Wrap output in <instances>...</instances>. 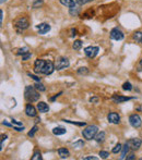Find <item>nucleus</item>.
Returning <instances> with one entry per match:
<instances>
[{
	"label": "nucleus",
	"instance_id": "4be33fe9",
	"mask_svg": "<svg viewBox=\"0 0 142 160\" xmlns=\"http://www.w3.org/2000/svg\"><path fill=\"white\" fill-rule=\"evenodd\" d=\"M81 47H82V42L81 40H74V43L72 44V48L74 49V50H80L81 49Z\"/></svg>",
	"mask_w": 142,
	"mask_h": 160
},
{
	"label": "nucleus",
	"instance_id": "c9c22d12",
	"mask_svg": "<svg viewBox=\"0 0 142 160\" xmlns=\"http://www.w3.org/2000/svg\"><path fill=\"white\" fill-rule=\"evenodd\" d=\"M7 137H8V136H7L6 134L1 135V147H0V150H2V149H3V142L7 140Z\"/></svg>",
	"mask_w": 142,
	"mask_h": 160
},
{
	"label": "nucleus",
	"instance_id": "72a5a7b5",
	"mask_svg": "<svg viewBox=\"0 0 142 160\" xmlns=\"http://www.w3.org/2000/svg\"><path fill=\"white\" fill-rule=\"evenodd\" d=\"M31 57H32V54L28 51V52H26V54H24L22 56V60L23 61H26V60H28V59H30Z\"/></svg>",
	"mask_w": 142,
	"mask_h": 160
},
{
	"label": "nucleus",
	"instance_id": "9b49d317",
	"mask_svg": "<svg viewBox=\"0 0 142 160\" xmlns=\"http://www.w3.org/2000/svg\"><path fill=\"white\" fill-rule=\"evenodd\" d=\"M107 120L111 124H119L120 122V115L116 112H111L107 115Z\"/></svg>",
	"mask_w": 142,
	"mask_h": 160
},
{
	"label": "nucleus",
	"instance_id": "aec40b11",
	"mask_svg": "<svg viewBox=\"0 0 142 160\" xmlns=\"http://www.w3.org/2000/svg\"><path fill=\"white\" fill-rule=\"evenodd\" d=\"M67 133V130L63 129V128H55L53 129V134L57 135V136H59V135H63Z\"/></svg>",
	"mask_w": 142,
	"mask_h": 160
},
{
	"label": "nucleus",
	"instance_id": "bb28decb",
	"mask_svg": "<svg viewBox=\"0 0 142 160\" xmlns=\"http://www.w3.org/2000/svg\"><path fill=\"white\" fill-rule=\"evenodd\" d=\"M132 85H131V83H129V82H125V83L122 84V89L124 91H132Z\"/></svg>",
	"mask_w": 142,
	"mask_h": 160
},
{
	"label": "nucleus",
	"instance_id": "39448f33",
	"mask_svg": "<svg viewBox=\"0 0 142 160\" xmlns=\"http://www.w3.org/2000/svg\"><path fill=\"white\" fill-rule=\"evenodd\" d=\"M129 123H130V125L134 129H139L140 126L142 125V119L140 117L139 114H131L130 117H129Z\"/></svg>",
	"mask_w": 142,
	"mask_h": 160
},
{
	"label": "nucleus",
	"instance_id": "2f4dec72",
	"mask_svg": "<svg viewBox=\"0 0 142 160\" xmlns=\"http://www.w3.org/2000/svg\"><path fill=\"white\" fill-rule=\"evenodd\" d=\"M108 156H109V152H105V150H101L99 152V157L102 158V159H106V158H108Z\"/></svg>",
	"mask_w": 142,
	"mask_h": 160
},
{
	"label": "nucleus",
	"instance_id": "a18cd8bd",
	"mask_svg": "<svg viewBox=\"0 0 142 160\" xmlns=\"http://www.w3.org/2000/svg\"><path fill=\"white\" fill-rule=\"evenodd\" d=\"M76 35H77V29H71V36L73 37V36H76Z\"/></svg>",
	"mask_w": 142,
	"mask_h": 160
},
{
	"label": "nucleus",
	"instance_id": "f257e3e1",
	"mask_svg": "<svg viewBox=\"0 0 142 160\" xmlns=\"http://www.w3.org/2000/svg\"><path fill=\"white\" fill-rule=\"evenodd\" d=\"M56 70L53 61H47L44 59H36L34 62V71L40 74L49 75Z\"/></svg>",
	"mask_w": 142,
	"mask_h": 160
},
{
	"label": "nucleus",
	"instance_id": "49530a36",
	"mask_svg": "<svg viewBox=\"0 0 142 160\" xmlns=\"http://www.w3.org/2000/svg\"><path fill=\"white\" fill-rule=\"evenodd\" d=\"M6 1H7V0H0V2H1V3H3V2H6Z\"/></svg>",
	"mask_w": 142,
	"mask_h": 160
},
{
	"label": "nucleus",
	"instance_id": "20e7f679",
	"mask_svg": "<svg viewBox=\"0 0 142 160\" xmlns=\"http://www.w3.org/2000/svg\"><path fill=\"white\" fill-rule=\"evenodd\" d=\"M14 25H15V27L18 29V32L20 33V32L28 29V26H30V22H28V20L26 19V17H19L18 20H15Z\"/></svg>",
	"mask_w": 142,
	"mask_h": 160
},
{
	"label": "nucleus",
	"instance_id": "f8f14e48",
	"mask_svg": "<svg viewBox=\"0 0 142 160\" xmlns=\"http://www.w3.org/2000/svg\"><path fill=\"white\" fill-rule=\"evenodd\" d=\"M25 114L30 118H35L37 115L36 108L33 105H31V103H27L25 106Z\"/></svg>",
	"mask_w": 142,
	"mask_h": 160
},
{
	"label": "nucleus",
	"instance_id": "e433bc0d",
	"mask_svg": "<svg viewBox=\"0 0 142 160\" xmlns=\"http://www.w3.org/2000/svg\"><path fill=\"white\" fill-rule=\"evenodd\" d=\"M27 75L31 78H33L34 81H36V82H40V77H38V76H36V75H33V74H31V73H27Z\"/></svg>",
	"mask_w": 142,
	"mask_h": 160
},
{
	"label": "nucleus",
	"instance_id": "423d86ee",
	"mask_svg": "<svg viewBox=\"0 0 142 160\" xmlns=\"http://www.w3.org/2000/svg\"><path fill=\"white\" fill-rule=\"evenodd\" d=\"M70 66V62H69L68 58L66 57H60L58 60H57L56 64H55V68H56L57 71H60V70H63V69H67Z\"/></svg>",
	"mask_w": 142,
	"mask_h": 160
},
{
	"label": "nucleus",
	"instance_id": "a878e982",
	"mask_svg": "<svg viewBox=\"0 0 142 160\" xmlns=\"http://www.w3.org/2000/svg\"><path fill=\"white\" fill-rule=\"evenodd\" d=\"M31 159H32V160H42L43 157H42V154H40V150H36V152H34V155L32 156Z\"/></svg>",
	"mask_w": 142,
	"mask_h": 160
},
{
	"label": "nucleus",
	"instance_id": "a211bd4d",
	"mask_svg": "<svg viewBox=\"0 0 142 160\" xmlns=\"http://www.w3.org/2000/svg\"><path fill=\"white\" fill-rule=\"evenodd\" d=\"M129 149H130V147L128 146V144H127V143H126L125 145L122 146V149H121V156H120V159H121V160L126 159V157H127L128 152H129Z\"/></svg>",
	"mask_w": 142,
	"mask_h": 160
},
{
	"label": "nucleus",
	"instance_id": "7c9ffc66",
	"mask_svg": "<svg viewBox=\"0 0 142 160\" xmlns=\"http://www.w3.org/2000/svg\"><path fill=\"white\" fill-rule=\"evenodd\" d=\"M26 52H28V48H27V47H23V48L18 49L17 54H18V56H23V54H26Z\"/></svg>",
	"mask_w": 142,
	"mask_h": 160
},
{
	"label": "nucleus",
	"instance_id": "4468645a",
	"mask_svg": "<svg viewBox=\"0 0 142 160\" xmlns=\"http://www.w3.org/2000/svg\"><path fill=\"white\" fill-rule=\"evenodd\" d=\"M81 5H79V3H76L74 6L72 7H69V14L72 15V17H78L80 13V11H81Z\"/></svg>",
	"mask_w": 142,
	"mask_h": 160
},
{
	"label": "nucleus",
	"instance_id": "c85d7f7f",
	"mask_svg": "<svg viewBox=\"0 0 142 160\" xmlns=\"http://www.w3.org/2000/svg\"><path fill=\"white\" fill-rule=\"evenodd\" d=\"M121 149H122V145L118 143V144H116V145H115V147L113 148V150H111V152H113L114 154H118V152H121Z\"/></svg>",
	"mask_w": 142,
	"mask_h": 160
},
{
	"label": "nucleus",
	"instance_id": "0eeeda50",
	"mask_svg": "<svg viewBox=\"0 0 142 160\" xmlns=\"http://www.w3.org/2000/svg\"><path fill=\"white\" fill-rule=\"evenodd\" d=\"M98 51H99V48L97 46H89V47H86L84 49L85 56L88 58H90V59H93V58L96 57Z\"/></svg>",
	"mask_w": 142,
	"mask_h": 160
},
{
	"label": "nucleus",
	"instance_id": "de8ad7c7",
	"mask_svg": "<svg viewBox=\"0 0 142 160\" xmlns=\"http://www.w3.org/2000/svg\"><path fill=\"white\" fill-rule=\"evenodd\" d=\"M140 66H142V59L140 60Z\"/></svg>",
	"mask_w": 142,
	"mask_h": 160
},
{
	"label": "nucleus",
	"instance_id": "ddd939ff",
	"mask_svg": "<svg viewBox=\"0 0 142 160\" xmlns=\"http://www.w3.org/2000/svg\"><path fill=\"white\" fill-rule=\"evenodd\" d=\"M111 99H113V101L115 103H125V101H128V100H131L132 98L115 94V95H113V96H111Z\"/></svg>",
	"mask_w": 142,
	"mask_h": 160
},
{
	"label": "nucleus",
	"instance_id": "5701e85b",
	"mask_svg": "<svg viewBox=\"0 0 142 160\" xmlns=\"http://www.w3.org/2000/svg\"><path fill=\"white\" fill-rule=\"evenodd\" d=\"M89 69L86 66H82V68H79L78 69V74L80 75H88L89 74Z\"/></svg>",
	"mask_w": 142,
	"mask_h": 160
},
{
	"label": "nucleus",
	"instance_id": "a19ab883",
	"mask_svg": "<svg viewBox=\"0 0 142 160\" xmlns=\"http://www.w3.org/2000/svg\"><path fill=\"white\" fill-rule=\"evenodd\" d=\"M98 158L97 157H94V156H89V157H84L83 160H97Z\"/></svg>",
	"mask_w": 142,
	"mask_h": 160
},
{
	"label": "nucleus",
	"instance_id": "79ce46f5",
	"mask_svg": "<svg viewBox=\"0 0 142 160\" xmlns=\"http://www.w3.org/2000/svg\"><path fill=\"white\" fill-rule=\"evenodd\" d=\"M126 159L127 160H134V159H136V156H134V154H131V155H129V156H127Z\"/></svg>",
	"mask_w": 142,
	"mask_h": 160
},
{
	"label": "nucleus",
	"instance_id": "2eb2a0df",
	"mask_svg": "<svg viewBox=\"0 0 142 160\" xmlns=\"http://www.w3.org/2000/svg\"><path fill=\"white\" fill-rule=\"evenodd\" d=\"M37 110L42 112V113H46V112L49 111V106L46 103H44V101H40V103H37Z\"/></svg>",
	"mask_w": 142,
	"mask_h": 160
},
{
	"label": "nucleus",
	"instance_id": "4c0bfd02",
	"mask_svg": "<svg viewBox=\"0 0 142 160\" xmlns=\"http://www.w3.org/2000/svg\"><path fill=\"white\" fill-rule=\"evenodd\" d=\"M12 124H13V126H22V122H19L14 119H12Z\"/></svg>",
	"mask_w": 142,
	"mask_h": 160
},
{
	"label": "nucleus",
	"instance_id": "c03bdc74",
	"mask_svg": "<svg viewBox=\"0 0 142 160\" xmlns=\"http://www.w3.org/2000/svg\"><path fill=\"white\" fill-rule=\"evenodd\" d=\"M2 22H3V11L0 10V23L2 24Z\"/></svg>",
	"mask_w": 142,
	"mask_h": 160
},
{
	"label": "nucleus",
	"instance_id": "393cba45",
	"mask_svg": "<svg viewBox=\"0 0 142 160\" xmlns=\"http://www.w3.org/2000/svg\"><path fill=\"white\" fill-rule=\"evenodd\" d=\"M34 87H35V88H36L38 91H46L45 85H43V84L40 83V82H36V84L34 85Z\"/></svg>",
	"mask_w": 142,
	"mask_h": 160
},
{
	"label": "nucleus",
	"instance_id": "b1692460",
	"mask_svg": "<svg viewBox=\"0 0 142 160\" xmlns=\"http://www.w3.org/2000/svg\"><path fill=\"white\" fill-rule=\"evenodd\" d=\"M43 3H44V0H34V1H33V3H32V8H33V9L40 8Z\"/></svg>",
	"mask_w": 142,
	"mask_h": 160
},
{
	"label": "nucleus",
	"instance_id": "37998d69",
	"mask_svg": "<svg viewBox=\"0 0 142 160\" xmlns=\"http://www.w3.org/2000/svg\"><path fill=\"white\" fill-rule=\"evenodd\" d=\"M61 94H63V91H60V93L56 94V95H55V96H54V97H51V98H50V100H51V101H54V100L56 99L57 97H59V96H60V95H61Z\"/></svg>",
	"mask_w": 142,
	"mask_h": 160
},
{
	"label": "nucleus",
	"instance_id": "c756f323",
	"mask_svg": "<svg viewBox=\"0 0 142 160\" xmlns=\"http://www.w3.org/2000/svg\"><path fill=\"white\" fill-rule=\"evenodd\" d=\"M72 145H73L74 148H81V147H83V146H84V142H83V140H77V142H74Z\"/></svg>",
	"mask_w": 142,
	"mask_h": 160
},
{
	"label": "nucleus",
	"instance_id": "9d476101",
	"mask_svg": "<svg viewBox=\"0 0 142 160\" xmlns=\"http://www.w3.org/2000/svg\"><path fill=\"white\" fill-rule=\"evenodd\" d=\"M36 29H37V31H38V34L45 35L50 31L51 27L48 23H40V24H38V25L36 26Z\"/></svg>",
	"mask_w": 142,
	"mask_h": 160
},
{
	"label": "nucleus",
	"instance_id": "09e8293b",
	"mask_svg": "<svg viewBox=\"0 0 142 160\" xmlns=\"http://www.w3.org/2000/svg\"><path fill=\"white\" fill-rule=\"evenodd\" d=\"M140 160H142V158H140Z\"/></svg>",
	"mask_w": 142,
	"mask_h": 160
},
{
	"label": "nucleus",
	"instance_id": "cd10ccee",
	"mask_svg": "<svg viewBox=\"0 0 142 160\" xmlns=\"http://www.w3.org/2000/svg\"><path fill=\"white\" fill-rule=\"evenodd\" d=\"M66 123H69V124H76L78 126H85L86 123L85 122H76V121H70V120H63Z\"/></svg>",
	"mask_w": 142,
	"mask_h": 160
},
{
	"label": "nucleus",
	"instance_id": "dca6fc26",
	"mask_svg": "<svg viewBox=\"0 0 142 160\" xmlns=\"http://www.w3.org/2000/svg\"><path fill=\"white\" fill-rule=\"evenodd\" d=\"M58 155H59V157L61 159H66V158H68L70 156V152L67 148H59L58 149Z\"/></svg>",
	"mask_w": 142,
	"mask_h": 160
},
{
	"label": "nucleus",
	"instance_id": "1a4fd4ad",
	"mask_svg": "<svg viewBox=\"0 0 142 160\" xmlns=\"http://www.w3.org/2000/svg\"><path fill=\"white\" fill-rule=\"evenodd\" d=\"M126 143L128 144V146L130 147V149L132 150H138L142 145V140L140 138H131V140H127Z\"/></svg>",
	"mask_w": 142,
	"mask_h": 160
},
{
	"label": "nucleus",
	"instance_id": "6e6552de",
	"mask_svg": "<svg viewBox=\"0 0 142 160\" xmlns=\"http://www.w3.org/2000/svg\"><path fill=\"white\" fill-rule=\"evenodd\" d=\"M125 37V34L121 29H119L118 27H115L111 31V38L114 40H122Z\"/></svg>",
	"mask_w": 142,
	"mask_h": 160
},
{
	"label": "nucleus",
	"instance_id": "6ab92c4d",
	"mask_svg": "<svg viewBox=\"0 0 142 160\" xmlns=\"http://www.w3.org/2000/svg\"><path fill=\"white\" fill-rule=\"evenodd\" d=\"M132 38H134V40H136L137 43H140L142 45V32L141 31L134 32V35H132Z\"/></svg>",
	"mask_w": 142,
	"mask_h": 160
},
{
	"label": "nucleus",
	"instance_id": "473e14b6",
	"mask_svg": "<svg viewBox=\"0 0 142 160\" xmlns=\"http://www.w3.org/2000/svg\"><path fill=\"white\" fill-rule=\"evenodd\" d=\"M37 129H38V128H37V125H34V126H33V129H32L31 131L28 132V134H27L28 136H30V137H33V136H34L35 133L37 132Z\"/></svg>",
	"mask_w": 142,
	"mask_h": 160
},
{
	"label": "nucleus",
	"instance_id": "412c9836",
	"mask_svg": "<svg viewBox=\"0 0 142 160\" xmlns=\"http://www.w3.org/2000/svg\"><path fill=\"white\" fill-rule=\"evenodd\" d=\"M59 2L61 3L63 6L72 7V6H74V5L77 3V1H74V0H59Z\"/></svg>",
	"mask_w": 142,
	"mask_h": 160
},
{
	"label": "nucleus",
	"instance_id": "f3484780",
	"mask_svg": "<svg viewBox=\"0 0 142 160\" xmlns=\"http://www.w3.org/2000/svg\"><path fill=\"white\" fill-rule=\"evenodd\" d=\"M105 138H106V133L104 131H101V132H98V133H97L94 140H96L97 143H103V142L105 140Z\"/></svg>",
	"mask_w": 142,
	"mask_h": 160
},
{
	"label": "nucleus",
	"instance_id": "ea45409f",
	"mask_svg": "<svg viewBox=\"0 0 142 160\" xmlns=\"http://www.w3.org/2000/svg\"><path fill=\"white\" fill-rule=\"evenodd\" d=\"M13 130H15V131L18 132H22L23 130H24V126H13Z\"/></svg>",
	"mask_w": 142,
	"mask_h": 160
},
{
	"label": "nucleus",
	"instance_id": "f704fd0d",
	"mask_svg": "<svg viewBox=\"0 0 142 160\" xmlns=\"http://www.w3.org/2000/svg\"><path fill=\"white\" fill-rule=\"evenodd\" d=\"M79 5H81V6H83V5H86V3L91 2V1H93V0H76Z\"/></svg>",
	"mask_w": 142,
	"mask_h": 160
},
{
	"label": "nucleus",
	"instance_id": "f03ea898",
	"mask_svg": "<svg viewBox=\"0 0 142 160\" xmlns=\"http://www.w3.org/2000/svg\"><path fill=\"white\" fill-rule=\"evenodd\" d=\"M24 96L28 103H35V101H38L40 95L34 86H26L24 91Z\"/></svg>",
	"mask_w": 142,
	"mask_h": 160
},
{
	"label": "nucleus",
	"instance_id": "58836bf2",
	"mask_svg": "<svg viewBox=\"0 0 142 160\" xmlns=\"http://www.w3.org/2000/svg\"><path fill=\"white\" fill-rule=\"evenodd\" d=\"M90 103H98V98L97 97H91L90 98Z\"/></svg>",
	"mask_w": 142,
	"mask_h": 160
},
{
	"label": "nucleus",
	"instance_id": "7ed1b4c3",
	"mask_svg": "<svg viewBox=\"0 0 142 160\" xmlns=\"http://www.w3.org/2000/svg\"><path fill=\"white\" fill-rule=\"evenodd\" d=\"M97 133H98V126L97 125H89L82 131V136L84 137L85 140H94V138H95Z\"/></svg>",
	"mask_w": 142,
	"mask_h": 160
}]
</instances>
